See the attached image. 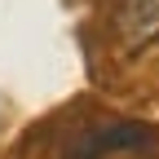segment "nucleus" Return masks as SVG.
I'll return each mask as SVG.
<instances>
[{"label": "nucleus", "mask_w": 159, "mask_h": 159, "mask_svg": "<svg viewBox=\"0 0 159 159\" xmlns=\"http://www.w3.org/2000/svg\"><path fill=\"white\" fill-rule=\"evenodd\" d=\"M111 27L124 53H142L159 40V0H111Z\"/></svg>", "instance_id": "f03ea898"}, {"label": "nucleus", "mask_w": 159, "mask_h": 159, "mask_svg": "<svg viewBox=\"0 0 159 159\" xmlns=\"http://www.w3.org/2000/svg\"><path fill=\"white\" fill-rule=\"evenodd\" d=\"M106 155H159V128L142 119H115L80 133L62 159H106Z\"/></svg>", "instance_id": "f257e3e1"}]
</instances>
